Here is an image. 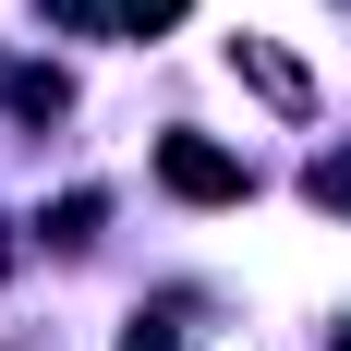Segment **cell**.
Here are the masks:
<instances>
[{"mask_svg": "<svg viewBox=\"0 0 351 351\" xmlns=\"http://www.w3.org/2000/svg\"><path fill=\"white\" fill-rule=\"evenodd\" d=\"M315 206H327V218H351V145H339V158H315Z\"/></svg>", "mask_w": 351, "mask_h": 351, "instance_id": "5b68a950", "label": "cell"}, {"mask_svg": "<svg viewBox=\"0 0 351 351\" xmlns=\"http://www.w3.org/2000/svg\"><path fill=\"white\" fill-rule=\"evenodd\" d=\"M0 97L25 109V121H61V109H73V85H61V73H0Z\"/></svg>", "mask_w": 351, "mask_h": 351, "instance_id": "277c9868", "label": "cell"}, {"mask_svg": "<svg viewBox=\"0 0 351 351\" xmlns=\"http://www.w3.org/2000/svg\"><path fill=\"white\" fill-rule=\"evenodd\" d=\"M339 351H351V327H339Z\"/></svg>", "mask_w": 351, "mask_h": 351, "instance_id": "52a82bcc", "label": "cell"}, {"mask_svg": "<svg viewBox=\"0 0 351 351\" xmlns=\"http://www.w3.org/2000/svg\"><path fill=\"white\" fill-rule=\"evenodd\" d=\"M121 351H182V327H158V315H145V327H134Z\"/></svg>", "mask_w": 351, "mask_h": 351, "instance_id": "8992f818", "label": "cell"}, {"mask_svg": "<svg viewBox=\"0 0 351 351\" xmlns=\"http://www.w3.org/2000/svg\"><path fill=\"white\" fill-rule=\"evenodd\" d=\"M49 25H73V36H158V25H182V0H49Z\"/></svg>", "mask_w": 351, "mask_h": 351, "instance_id": "7a4b0ae2", "label": "cell"}, {"mask_svg": "<svg viewBox=\"0 0 351 351\" xmlns=\"http://www.w3.org/2000/svg\"><path fill=\"white\" fill-rule=\"evenodd\" d=\"M158 182H170L182 206H243V158L206 145V134H170V145H158Z\"/></svg>", "mask_w": 351, "mask_h": 351, "instance_id": "6da1fadb", "label": "cell"}, {"mask_svg": "<svg viewBox=\"0 0 351 351\" xmlns=\"http://www.w3.org/2000/svg\"><path fill=\"white\" fill-rule=\"evenodd\" d=\"M230 73H243V85H254L267 109H315V85H303V61H279L267 36H230Z\"/></svg>", "mask_w": 351, "mask_h": 351, "instance_id": "3957f363", "label": "cell"}]
</instances>
